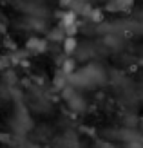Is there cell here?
Here are the masks:
<instances>
[{
    "label": "cell",
    "mask_w": 143,
    "mask_h": 148,
    "mask_svg": "<svg viewBox=\"0 0 143 148\" xmlns=\"http://www.w3.org/2000/svg\"><path fill=\"white\" fill-rule=\"evenodd\" d=\"M73 83L76 81L78 85H82V87H87V85H94V83H98L102 78H103V74H102V71H98L96 67H85V69H82V71H78L76 74H73Z\"/></svg>",
    "instance_id": "cell-1"
}]
</instances>
